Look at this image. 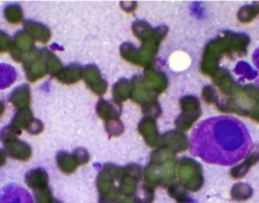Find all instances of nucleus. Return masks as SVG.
<instances>
[{
  "label": "nucleus",
  "mask_w": 259,
  "mask_h": 203,
  "mask_svg": "<svg viewBox=\"0 0 259 203\" xmlns=\"http://www.w3.org/2000/svg\"><path fill=\"white\" fill-rule=\"evenodd\" d=\"M7 157L18 161H29L32 157V148L29 143L18 138L12 139L4 143Z\"/></svg>",
  "instance_id": "18"
},
{
  "label": "nucleus",
  "mask_w": 259,
  "mask_h": 203,
  "mask_svg": "<svg viewBox=\"0 0 259 203\" xmlns=\"http://www.w3.org/2000/svg\"><path fill=\"white\" fill-rule=\"evenodd\" d=\"M105 129L110 137H119L125 128L119 119H111L105 121Z\"/></svg>",
  "instance_id": "35"
},
{
  "label": "nucleus",
  "mask_w": 259,
  "mask_h": 203,
  "mask_svg": "<svg viewBox=\"0 0 259 203\" xmlns=\"http://www.w3.org/2000/svg\"><path fill=\"white\" fill-rule=\"evenodd\" d=\"M5 111H6V106L2 100H0V117H2L3 115L5 114Z\"/></svg>",
  "instance_id": "43"
},
{
  "label": "nucleus",
  "mask_w": 259,
  "mask_h": 203,
  "mask_svg": "<svg viewBox=\"0 0 259 203\" xmlns=\"http://www.w3.org/2000/svg\"><path fill=\"white\" fill-rule=\"evenodd\" d=\"M180 104L182 108V114L176 119L175 126L177 130L183 132L188 130L196 123L197 119L200 117L201 107L199 99L192 95L184 96L181 98Z\"/></svg>",
  "instance_id": "6"
},
{
  "label": "nucleus",
  "mask_w": 259,
  "mask_h": 203,
  "mask_svg": "<svg viewBox=\"0 0 259 203\" xmlns=\"http://www.w3.org/2000/svg\"><path fill=\"white\" fill-rule=\"evenodd\" d=\"M194 153L206 162L233 164L250 150V139L245 127L232 118H211L197 128L193 137Z\"/></svg>",
  "instance_id": "1"
},
{
  "label": "nucleus",
  "mask_w": 259,
  "mask_h": 203,
  "mask_svg": "<svg viewBox=\"0 0 259 203\" xmlns=\"http://www.w3.org/2000/svg\"><path fill=\"white\" fill-rule=\"evenodd\" d=\"M121 174V167L114 164H105L102 167L97 178V187L101 195H106L118 190V184Z\"/></svg>",
  "instance_id": "9"
},
{
  "label": "nucleus",
  "mask_w": 259,
  "mask_h": 203,
  "mask_svg": "<svg viewBox=\"0 0 259 203\" xmlns=\"http://www.w3.org/2000/svg\"><path fill=\"white\" fill-rule=\"evenodd\" d=\"M34 198H35L36 203H61L59 200L53 197L50 187L34 191Z\"/></svg>",
  "instance_id": "33"
},
{
  "label": "nucleus",
  "mask_w": 259,
  "mask_h": 203,
  "mask_svg": "<svg viewBox=\"0 0 259 203\" xmlns=\"http://www.w3.org/2000/svg\"><path fill=\"white\" fill-rule=\"evenodd\" d=\"M43 130H44L43 123L39 119H36V118H34L32 123L29 125V127L26 128V131L33 135H37L40 132H43Z\"/></svg>",
  "instance_id": "39"
},
{
  "label": "nucleus",
  "mask_w": 259,
  "mask_h": 203,
  "mask_svg": "<svg viewBox=\"0 0 259 203\" xmlns=\"http://www.w3.org/2000/svg\"><path fill=\"white\" fill-rule=\"evenodd\" d=\"M138 131L150 147H158L160 145L161 137L155 119L151 117L142 118L138 125Z\"/></svg>",
  "instance_id": "16"
},
{
  "label": "nucleus",
  "mask_w": 259,
  "mask_h": 203,
  "mask_svg": "<svg viewBox=\"0 0 259 203\" xmlns=\"http://www.w3.org/2000/svg\"><path fill=\"white\" fill-rule=\"evenodd\" d=\"M97 113L99 117L107 121L111 119H118L121 115V106L105 99H100L97 105Z\"/></svg>",
  "instance_id": "25"
},
{
  "label": "nucleus",
  "mask_w": 259,
  "mask_h": 203,
  "mask_svg": "<svg viewBox=\"0 0 259 203\" xmlns=\"http://www.w3.org/2000/svg\"><path fill=\"white\" fill-rule=\"evenodd\" d=\"M11 42H12V39L10 38L8 34L3 32V31H0V53L3 54V53L9 52Z\"/></svg>",
  "instance_id": "41"
},
{
  "label": "nucleus",
  "mask_w": 259,
  "mask_h": 203,
  "mask_svg": "<svg viewBox=\"0 0 259 203\" xmlns=\"http://www.w3.org/2000/svg\"><path fill=\"white\" fill-rule=\"evenodd\" d=\"M5 18L11 24H19L23 20V10L20 6L11 5L5 9Z\"/></svg>",
  "instance_id": "31"
},
{
  "label": "nucleus",
  "mask_w": 259,
  "mask_h": 203,
  "mask_svg": "<svg viewBox=\"0 0 259 203\" xmlns=\"http://www.w3.org/2000/svg\"><path fill=\"white\" fill-rule=\"evenodd\" d=\"M35 49L34 39L25 31H19L12 38L9 53L16 63H24Z\"/></svg>",
  "instance_id": "11"
},
{
  "label": "nucleus",
  "mask_w": 259,
  "mask_h": 203,
  "mask_svg": "<svg viewBox=\"0 0 259 203\" xmlns=\"http://www.w3.org/2000/svg\"><path fill=\"white\" fill-rule=\"evenodd\" d=\"M248 44L249 37L245 34L226 33L222 37L208 43L206 48H204L200 70L207 76L212 77L218 71L217 65L219 64L222 55L224 54H227V55H230V54L245 55Z\"/></svg>",
  "instance_id": "2"
},
{
  "label": "nucleus",
  "mask_w": 259,
  "mask_h": 203,
  "mask_svg": "<svg viewBox=\"0 0 259 203\" xmlns=\"http://www.w3.org/2000/svg\"><path fill=\"white\" fill-rule=\"evenodd\" d=\"M167 28L165 25L159 26L155 29V33L152 38L141 43L139 49L136 48L133 44L125 43L120 47V55L128 63H132L136 66L148 67L154 64V57L158 54L159 46L167 34Z\"/></svg>",
  "instance_id": "4"
},
{
  "label": "nucleus",
  "mask_w": 259,
  "mask_h": 203,
  "mask_svg": "<svg viewBox=\"0 0 259 203\" xmlns=\"http://www.w3.org/2000/svg\"><path fill=\"white\" fill-rule=\"evenodd\" d=\"M23 26L24 31L28 33L34 40H38L40 43L47 44L52 38L51 30L42 23L28 20V21H24Z\"/></svg>",
  "instance_id": "19"
},
{
  "label": "nucleus",
  "mask_w": 259,
  "mask_h": 203,
  "mask_svg": "<svg viewBox=\"0 0 259 203\" xmlns=\"http://www.w3.org/2000/svg\"><path fill=\"white\" fill-rule=\"evenodd\" d=\"M57 165L61 172L67 175H70L76 172V169L79 167L76 159L73 158L72 154L67 152H59L57 154Z\"/></svg>",
  "instance_id": "27"
},
{
  "label": "nucleus",
  "mask_w": 259,
  "mask_h": 203,
  "mask_svg": "<svg viewBox=\"0 0 259 203\" xmlns=\"http://www.w3.org/2000/svg\"><path fill=\"white\" fill-rule=\"evenodd\" d=\"M17 79V71L9 65L0 64V90L7 89Z\"/></svg>",
  "instance_id": "30"
},
{
  "label": "nucleus",
  "mask_w": 259,
  "mask_h": 203,
  "mask_svg": "<svg viewBox=\"0 0 259 203\" xmlns=\"http://www.w3.org/2000/svg\"><path fill=\"white\" fill-rule=\"evenodd\" d=\"M132 91H131V98L137 103L138 105H141V107L151 103V102L156 100L158 95H155L154 93L150 91L148 87L145 85L142 77L135 76L132 81Z\"/></svg>",
  "instance_id": "15"
},
{
  "label": "nucleus",
  "mask_w": 259,
  "mask_h": 203,
  "mask_svg": "<svg viewBox=\"0 0 259 203\" xmlns=\"http://www.w3.org/2000/svg\"><path fill=\"white\" fill-rule=\"evenodd\" d=\"M7 163V154L4 150L0 148V167H3Z\"/></svg>",
  "instance_id": "42"
},
{
  "label": "nucleus",
  "mask_w": 259,
  "mask_h": 203,
  "mask_svg": "<svg viewBox=\"0 0 259 203\" xmlns=\"http://www.w3.org/2000/svg\"><path fill=\"white\" fill-rule=\"evenodd\" d=\"M179 178L184 187L190 190H198L202 186V169L195 161L183 159L179 163Z\"/></svg>",
  "instance_id": "7"
},
{
  "label": "nucleus",
  "mask_w": 259,
  "mask_h": 203,
  "mask_svg": "<svg viewBox=\"0 0 259 203\" xmlns=\"http://www.w3.org/2000/svg\"><path fill=\"white\" fill-rule=\"evenodd\" d=\"M23 70L26 79L32 83L44 78L49 73L43 49H35L30 54L23 63Z\"/></svg>",
  "instance_id": "10"
},
{
  "label": "nucleus",
  "mask_w": 259,
  "mask_h": 203,
  "mask_svg": "<svg viewBox=\"0 0 259 203\" xmlns=\"http://www.w3.org/2000/svg\"><path fill=\"white\" fill-rule=\"evenodd\" d=\"M221 111L233 112L242 116H247L259 123V87L246 85L238 87L235 94L232 95Z\"/></svg>",
  "instance_id": "5"
},
{
  "label": "nucleus",
  "mask_w": 259,
  "mask_h": 203,
  "mask_svg": "<svg viewBox=\"0 0 259 203\" xmlns=\"http://www.w3.org/2000/svg\"><path fill=\"white\" fill-rule=\"evenodd\" d=\"M25 182L33 191L49 187V175L43 168L32 169L25 175Z\"/></svg>",
  "instance_id": "21"
},
{
  "label": "nucleus",
  "mask_w": 259,
  "mask_h": 203,
  "mask_svg": "<svg viewBox=\"0 0 259 203\" xmlns=\"http://www.w3.org/2000/svg\"><path fill=\"white\" fill-rule=\"evenodd\" d=\"M83 68L78 64H71L67 67H64V69L56 77L60 83L66 85H71L79 82L82 79Z\"/></svg>",
  "instance_id": "22"
},
{
  "label": "nucleus",
  "mask_w": 259,
  "mask_h": 203,
  "mask_svg": "<svg viewBox=\"0 0 259 203\" xmlns=\"http://www.w3.org/2000/svg\"><path fill=\"white\" fill-rule=\"evenodd\" d=\"M202 98L208 104H214V103H218V100H219L215 89L213 86H210V85H207L202 90Z\"/></svg>",
  "instance_id": "37"
},
{
  "label": "nucleus",
  "mask_w": 259,
  "mask_h": 203,
  "mask_svg": "<svg viewBox=\"0 0 259 203\" xmlns=\"http://www.w3.org/2000/svg\"><path fill=\"white\" fill-rule=\"evenodd\" d=\"M9 102L18 111L29 108L31 104V91L29 85H21L12 91Z\"/></svg>",
  "instance_id": "23"
},
{
  "label": "nucleus",
  "mask_w": 259,
  "mask_h": 203,
  "mask_svg": "<svg viewBox=\"0 0 259 203\" xmlns=\"http://www.w3.org/2000/svg\"><path fill=\"white\" fill-rule=\"evenodd\" d=\"M212 78L215 85L228 96L233 95L238 90V87H240L235 83V81L232 79L229 71H227L226 69L218 70L213 74Z\"/></svg>",
  "instance_id": "20"
},
{
  "label": "nucleus",
  "mask_w": 259,
  "mask_h": 203,
  "mask_svg": "<svg viewBox=\"0 0 259 203\" xmlns=\"http://www.w3.org/2000/svg\"><path fill=\"white\" fill-rule=\"evenodd\" d=\"M175 154L163 146H158L151 154V160L144 172L145 186L153 189L156 186H168L175 178Z\"/></svg>",
  "instance_id": "3"
},
{
  "label": "nucleus",
  "mask_w": 259,
  "mask_h": 203,
  "mask_svg": "<svg viewBox=\"0 0 259 203\" xmlns=\"http://www.w3.org/2000/svg\"><path fill=\"white\" fill-rule=\"evenodd\" d=\"M257 15H259V4H256L254 6L243 7L237 13V19L243 23H247L250 22L253 19H255Z\"/></svg>",
  "instance_id": "32"
},
{
  "label": "nucleus",
  "mask_w": 259,
  "mask_h": 203,
  "mask_svg": "<svg viewBox=\"0 0 259 203\" xmlns=\"http://www.w3.org/2000/svg\"><path fill=\"white\" fill-rule=\"evenodd\" d=\"M44 55L46 60V67H47V72L51 74L52 77H57L60 73V71L64 69L63 64L59 60V58L49 48H44Z\"/></svg>",
  "instance_id": "29"
},
{
  "label": "nucleus",
  "mask_w": 259,
  "mask_h": 203,
  "mask_svg": "<svg viewBox=\"0 0 259 203\" xmlns=\"http://www.w3.org/2000/svg\"><path fill=\"white\" fill-rule=\"evenodd\" d=\"M142 80H144L145 85L152 93H154L155 95H159V94L164 92L168 85L166 74L155 70L154 64L145 68V73L144 77H142Z\"/></svg>",
  "instance_id": "12"
},
{
  "label": "nucleus",
  "mask_w": 259,
  "mask_h": 203,
  "mask_svg": "<svg viewBox=\"0 0 259 203\" xmlns=\"http://www.w3.org/2000/svg\"><path fill=\"white\" fill-rule=\"evenodd\" d=\"M82 79L95 95L102 96L107 91V82L102 78L101 71L95 65H88L83 68Z\"/></svg>",
  "instance_id": "13"
},
{
  "label": "nucleus",
  "mask_w": 259,
  "mask_h": 203,
  "mask_svg": "<svg viewBox=\"0 0 259 203\" xmlns=\"http://www.w3.org/2000/svg\"><path fill=\"white\" fill-rule=\"evenodd\" d=\"M258 161H259V146H255V147H253V150H251L250 154H248L246 159H245L243 164L249 168L250 166L256 164Z\"/></svg>",
  "instance_id": "40"
},
{
  "label": "nucleus",
  "mask_w": 259,
  "mask_h": 203,
  "mask_svg": "<svg viewBox=\"0 0 259 203\" xmlns=\"http://www.w3.org/2000/svg\"><path fill=\"white\" fill-rule=\"evenodd\" d=\"M126 203H138V202L135 200V198H131V199H129Z\"/></svg>",
  "instance_id": "44"
},
{
  "label": "nucleus",
  "mask_w": 259,
  "mask_h": 203,
  "mask_svg": "<svg viewBox=\"0 0 259 203\" xmlns=\"http://www.w3.org/2000/svg\"><path fill=\"white\" fill-rule=\"evenodd\" d=\"M160 145L167 148L172 153H181L186 151L189 146V141L187 137L182 131L173 130L164 133L161 137Z\"/></svg>",
  "instance_id": "14"
},
{
  "label": "nucleus",
  "mask_w": 259,
  "mask_h": 203,
  "mask_svg": "<svg viewBox=\"0 0 259 203\" xmlns=\"http://www.w3.org/2000/svg\"><path fill=\"white\" fill-rule=\"evenodd\" d=\"M34 118L35 117L33 116V113L30 107L24 108V110H20L16 113L9 127L11 128L13 132L19 135L21 134L22 129L26 130V128L29 127V125L32 123Z\"/></svg>",
  "instance_id": "24"
},
{
  "label": "nucleus",
  "mask_w": 259,
  "mask_h": 203,
  "mask_svg": "<svg viewBox=\"0 0 259 203\" xmlns=\"http://www.w3.org/2000/svg\"><path fill=\"white\" fill-rule=\"evenodd\" d=\"M73 158L76 159L77 163L79 166L87 164L89 161H90V154L85 150L84 147H78L72 152Z\"/></svg>",
  "instance_id": "38"
},
{
  "label": "nucleus",
  "mask_w": 259,
  "mask_h": 203,
  "mask_svg": "<svg viewBox=\"0 0 259 203\" xmlns=\"http://www.w3.org/2000/svg\"><path fill=\"white\" fill-rule=\"evenodd\" d=\"M142 175V169L137 164H129L122 167L118 181V191L120 194L126 198H135Z\"/></svg>",
  "instance_id": "8"
},
{
  "label": "nucleus",
  "mask_w": 259,
  "mask_h": 203,
  "mask_svg": "<svg viewBox=\"0 0 259 203\" xmlns=\"http://www.w3.org/2000/svg\"><path fill=\"white\" fill-rule=\"evenodd\" d=\"M132 91V83L127 79H120L117 81L113 86L112 94H113V103L116 105L121 106V103H124L131 97Z\"/></svg>",
  "instance_id": "26"
},
{
  "label": "nucleus",
  "mask_w": 259,
  "mask_h": 203,
  "mask_svg": "<svg viewBox=\"0 0 259 203\" xmlns=\"http://www.w3.org/2000/svg\"><path fill=\"white\" fill-rule=\"evenodd\" d=\"M132 30H133V33L135 34V36L139 40H141V43H144L146 40L152 38L155 33V29L151 28V25L148 24L145 21L134 22Z\"/></svg>",
  "instance_id": "28"
},
{
  "label": "nucleus",
  "mask_w": 259,
  "mask_h": 203,
  "mask_svg": "<svg viewBox=\"0 0 259 203\" xmlns=\"http://www.w3.org/2000/svg\"><path fill=\"white\" fill-rule=\"evenodd\" d=\"M0 203H34V200L22 187L9 185L0 191Z\"/></svg>",
  "instance_id": "17"
},
{
  "label": "nucleus",
  "mask_w": 259,
  "mask_h": 203,
  "mask_svg": "<svg viewBox=\"0 0 259 203\" xmlns=\"http://www.w3.org/2000/svg\"><path fill=\"white\" fill-rule=\"evenodd\" d=\"M142 113L147 115L146 117H151V118L155 119V118L161 116L162 110H161V107H160L158 102L154 100V102H151V103L142 106Z\"/></svg>",
  "instance_id": "36"
},
{
  "label": "nucleus",
  "mask_w": 259,
  "mask_h": 203,
  "mask_svg": "<svg viewBox=\"0 0 259 203\" xmlns=\"http://www.w3.org/2000/svg\"><path fill=\"white\" fill-rule=\"evenodd\" d=\"M251 188L248 185H243V184H237L235 185L233 188H232V197L234 199L238 200V201H242L249 198L251 195Z\"/></svg>",
  "instance_id": "34"
}]
</instances>
